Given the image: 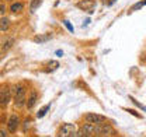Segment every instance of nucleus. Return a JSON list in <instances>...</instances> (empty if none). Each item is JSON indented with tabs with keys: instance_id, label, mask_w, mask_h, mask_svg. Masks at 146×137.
Listing matches in <instances>:
<instances>
[{
	"instance_id": "1",
	"label": "nucleus",
	"mask_w": 146,
	"mask_h": 137,
	"mask_svg": "<svg viewBox=\"0 0 146 137\" xmlns=\"http://www.w3.org/2000/svg\"><path fill=\"white\" fill-rule=\"evenodd\" d=\"M114 133H115L114 129L110 124H106V123L96 124V127H94V136H111Z\"/></svg>"
},
{
	"instance_id": "2",
	"label": "nucleus",
	"mask_w": 146,
	"mask_h": 137,
	"mask_svg": "<svg viewBox=\"0 0 146 137\" xmlns=\"http://www.w3.org/2000/svg\"><path fill=\"white\" fill-rule=\"evenodd\" d=\"M74 133H76V124L73 123H65L59 129L60 137H74Z\"/></svg>"
},
{
	"instance_id": "3",
	"label": "nucleus",
	"mask_w": 146,
	"mask_h": 137,
	"mask_svg": "<svg viewBox=\"0 0 146 137\" xmlns=\"http://www.w3.org/2000/svg\"><path fill=\"white\" fill-rule=\"evenodd\" d=\"M84 120L87 123L91 124H101V123H106V118L103 115H97V113H86L84 115Z\"/></svg>"
},
{
	"instance_id": "4",
	"label": "nucleus",
	"mask_w": 146,
	"mask_h": 137,
	"mask_svg": "<svg viewBox=\"0 0 146 137\" xmlns=\"http://www.w3.org/2000/svg\"><path fill=\"white\" fill-rule=\"evenodd\" d=\"M10 99H11V92H10V90L9 88H3V90H0V106L1 108H6L9 102H10Z\"/></svg>"
},
{
	"instance_id": "5",
	"label": "nucleus",
	"mask_w": 146,
	"mask_h": 137,
	"mask_svg": "<svg viewBox=\"0 0 146 137\" xmlns=\"http://www.w3.org/2000/svg\"><path fill=\"white\" fill-rule=\"evenodd\" d=\"M18 124H20V119H18L17 115H11L9 118V122H7V130L9 133H14L17 130Z\"/></svg>"
},
{
	"instance_id": "6",
	"label": "nucleus",
	"mask_w": 146,
	"mask_h": 137,
	"mask_svg": "<svg viewBox=\"0 0 146 137\" xmlns=\"http://www.w3.org/2000/svg\"><path fill=\"white\" fill-rule=\"evenodd\" d=\"M14 45V38L13 36H7V38H4V41H3V43H1V49H0V53L3 55L4 52H7L11 46Z\"/></svg>"
},
{
	"instance_id": "7",
	"label": "nucleus",
	"mask_w": 146,
	"mask_h": 137,
	"mask_svg": "<svg viewBox=\"0 0 146 137\" xmlns=\"http://www.w3.org/2000/svg\"><path fill=\"white\" fill-rule=\"evenodd\" d=\"M94 124L91 123H86L83 127H82V136L84 137H89V136H94Z\"/></svg>"
},
{
	"instance_id": "8",
	"label": "nucleus",
	"mask_w": 146,
	"mask_h": 137,
	"mask_svg": "<svg viewBox=\"0 0 146 137\" xmlns=\"http://www.w3.org/2000/svg\"><path fill=\"white\" fill-rule=\"evenodd\" d=\"M25 102H27L25 101V94H17V95H14V103H16L17 108H21Z\"/></svg>"
},
{
	"instance_id": "9",
	"label": "nucleus",
	"mask_w": 146,
	"mask_h": 137,
	"mask_svg": "<svg viewBox=\"0 0 146 137\" xmlns=\"http://www.w3.org/2000/svg\"><path fill=\"white\" fill-rule=\"evenodd\" d=\"M96 4V0H87V1H82L79 3V7L80 9H84V10H90L91 11V7Z\"/></svg>"
},
{
	"instance_id": "10",
	"label": "nucleus",
	"mask_w": 146,
	"mask_h": 137,
	"mask_svg": "<svg viewBox=\"0 0 146 137\" xmlns=\"http://www.w3.org/2000/svg\"><path fill=\"white\" fill-rule=\"evenodd\" d=\"M10 28V20L7 17H3L0 20V31H7Z\"/></svg>"
},
{
	"instance_id": "11",
	"label": "nucleus",
	"mask_w": 146,
	"mask_h": 137,
	"mask_svg": "<svg viewBox=\"0 0 146 137\" xmlns=\"http://www.w3.org/2000/svg\"><path fill=\"white\" fill-rule=\"evenodd\" d=\"M36 98H38V95H36V92L35 91H33V92H31V95H30V98H28V99H27V106H28V108H33V106H34V105H35V102H36Z\"/></svg>"
},
{
	"instance_id": "12",
	"label": "nucleus",
	"mask_w": 146,
	"mask_h": 137,
	"mask_svg": "<svg viewBox=\"0 0 146 137\" xmlns=\"http://www.w3.org/2000/svg\"><path fill=\"white\" fill-rule=\"evenodd\" d=\"M48 39H51V35H38L34 38V41H35L36 43H44V42H46Z\"/></svg>"
},
{
	"instance_id": "13",
	"label": "nucleus",
	"mask_w": 146,
	"mask_h": 137,
	"mask_svg": "<svg viewBox=\"0 0 146 137\" xmlns=\"http://www.w3.org/2000/svg\"><path fill=\"white\" fill-rule=\"evenodd\" d=\"M23 9H24V4H23V3H14V4H11V7H10V10H11L13 13H20Z\"/></svg>"
},
{
	"instance_id": "14",
	"label": "nucleus",
	"mask_w": 146,
	"mask_h": 137,
	"mask_svg": "<svg viewBox=\"0 0 146 137\" xmlns=\"http://www.w3.org/2000/svg\"><path fill=\"white\" fill-rule=\"evenodd\" d=\"M41 1H42V0H31V3H30V10H31L33 13L36 10V7H39Z\"/></svg>"
},
{
	"instance_id": "15",
	"label": "nucleus",
	"mask_w": 146,
	"mask_h": 137,
	"mask_svg": "<svg viewBox=\"0 0 146 137\" xmlns=\"http://www.w3.org/2000/svg\"><path fill=\"white\" fill-rule=\"evenodd\" d=\"M48 109H49V105H46L45 108H42V109H41V111H39V112L36 113V116H38V118H42V116H44V115L46 113V111H48Z\"/></svg>"
},
{
	"instance_id": "16",
	"label": "nucleus",
	"mask_w": 146,
	"mask_h": 137,
	"mask_svg": "<svg viewBox=\"0 0 146 137\" xmlns=\"http://www.w3.org/2000/svg\"><path fill=\"white\" fill-rule=\"evenodd\" d=\"M58 62H51L49 63V70H55V68H58Z\"/></svg>"
},
{
	"instance_id": "17",
	"label": "nucleus",
	"mask_w": 146,
	"mask_h": 137,
	"mask_svg": "<svg viewBox=\"0 0 146 137\" xmlns=\"http://www.w3.org/2000/svg\"><path fill=\"white\" fill-rule=\"evenodd\" d=\"M63 22H65V25L68 27V30H69L70 32H73V27L70 25V22H69V21H63Z\"/></svg>"
},
{
	"instance_id": "18",
	"label": "nucleus",
	"mask_w": 146,
	"mask_h": 137,
	"mask_svg": "<svg viewBox=\"0 0 146 137\" xmlns=\"http://www.w3.org/2000/svg\"><path fill=\"white\" fill-rule=\"evenodd\" d=\"M4 11H6V6L0 4V16H3V14H4Z\"/></svg>"
},
{
	"instance_id": "19",
	"label": "nucleus",
	"mask_w": 146,
	"mask_h": 137,
	"mask_svg": "<svg viewBox=\"0 0 146 137\" xmlns=\"http://www.w3.org/2000/svg\"><path fill=\"white\" fill-rule=\"evenodd\" d=\"M7 136V132H4V130H0V137H6Z\"/></svg>"
},
{
	"instance_id": "20",
	"label": "nucleus",
	"mask_w": 146,
	"mask_h": 137,
	"mask_svg": "<svg viewBox=\"0 0 146 137\" xmlns=\"http://www.w3.org/2000/svg\"><path fill=\"white\" fill-rule=\"evenodd\" d=\"M56 56H59V57H60V56H63V52L62 51H56Z\"/></svg>"
},
{
	"instance_id": "21",
	"label": "nucleus",
	"mask_w": 146,
	"mask_h": 137,
	"mask_svg": "<svg viewBox=\"0 0 146 137\" xmlns=\"http://www.w3.org/2000/svg\"><path fill=\"white\" fill-rule=\"evenodd\" d=\"M142 59H143V60H145V62H146V53H145V55H143V56H142Z\"/></svg>"
}]
</instances>
